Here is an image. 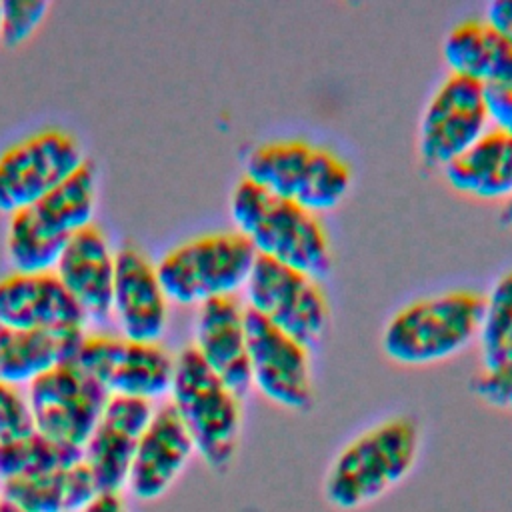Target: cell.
<instances>
[{
  "label": "cell",
  "mask_w": 512,
  "mask_h": 512,
  "mask_svg": "<svg viewBox=\"0 0 512 512\" xmlns=\"http://www.w3.org/2000/svg\"><path fill=\"white\" fill-rule=\"evenodd\" d=\"M50 4L40 0H6L2 2L0 42L8 48L24 44L48 16Z\"/></svg>",
  "instance_id": "cell-26"
},
{
  "label": "cell",
  "mask_w": 512,
  "mask_h": 512,
  "mask_svg": "<svg viewBox=\"0 0 512 512\" xmlns=\"http://www.w3.org/2000/svg\"><path fill=\"white\" fill-rule=\"evenodd\" d=\"M0 512H24V510H20L18 506H14V504H10L8 500L0 498Z\"/></svg>",
  "instance_id": "cell-33"
},
{
  "label": "cell",
  "mask_w": 512,
  "mask_h": 512,
  "mask_svg": "<svg viewBox=\"0 0 512 512\" xmlns=\"http://www.w3.org/2000/svg\"><path fill=\"white\" fill-rule=\"evenodd\" d=\"M476 340L484 370L512 362V270L500 274L484 298Z\"/></svg>",
  "instance_id": "cell-25"
},
{
  "label": "cell",
  "mask_w": 512,
  "mask_h": 512,
  "mask_svg": "<svg viewBox=\"0 0 512 512\" xmlns=\"http://www.w3.org/2000/svg\"><path fill=\"white\" fill-rule=\"evenodd\" d=\"M442 172L446 182L464 196L506 202L512 198V138L488 128Z\"/></svg>",
  "instance_id": "cell-22"
},
{
  "label": "cell",
  "mask_w": 512,
  "mask_h": 512,
  "mask_svg": "<svg viewBox=\"0 0 512 512\" xmlns=\"http://www.w3.org/2000/svg\"><path fill=\"white\" fill-rule=\"evenodd\" d=\"M196 454L194 442L174 408H154L136 446L124 494L140 502L160 500L182 476Z\"/></svg>",
  "instance_id": "cell-15"
},
{
  "label": "cell",
  "mask_w": 512,
  "mask_h": 512,
  "mask_svg": "<svg viewBox=\"0 0 512 512\" xmlns=\"http://www.w3.org/2000/svg\"><path fill=\"white\" fill-rule=\"evenodd\" d=\"M154 404L138 398L110 396L90 438L82 446V460L100 492H122L140 436L150 422Z\"/></svg>",
  "instance_id": "cell-16"
},
{
  "label": "cell",
  "mask_w": 512,
  "mask_h": 512,
  "mask_svg": "<svg viewBox=\"0 0 512 512\" xmlns=\"http://www.w3.org/2000/svg\"><path fill=\"white\" fill-rule=\"evenodd\" d=\"M168 304L156 264L138 246H120L112 284V316L120 336L136 342H160L168 326Z\"/></svg>",
  "instance_id": "cell-14"
},
{
  "label": "cell",
  "mask_w": 512,
  "mask_h": 512,
  "mask_svg": "<svg viewBox=\"0 0 512 512\" xmlns=\"http://www.w3.org/2000/svg\"><path fill=\"white\" fill-rule=\"evenodd\" d=\"M0 22H2V2H0Z\"/></svg>",
  "instance_id": "cell-35"
},
{
  "label": "cell",
  "mask_w": 512,
  "mask_h": 512,
  "mask_svg": "<svg viewBox=\"0 0 512 512\" xmlns=\"http://www.w3.org/2000/svg\"><path fill=\"white\" fill-rule=\"evenodd\" d=\"M486 22H490L512 46V0H494L486 6Z\"/></svg>",
  "instance_id": "cell-30"
},
{
  "label": "cell",
  "mask_w": 512,
  "mask_h": 512,
  "mask_svg": "<svg viewBox=\"0 0 512 512\" xmlns=\"http://www.w3.org/2000/svg\"><path fill=\"white\" fill-rule=\"evenodd\" d=\"M246 308L306 348L328 328L330 308L316 278L280 262L256 256L244 286Z\"/></svg>",
  "instance_id": "cell-8"
},
{
  "label": "cell",
  "mask_w": 512,
  "mask_h": 512,
  "mask_svg": "<svg viewBox=\"0 0 512 512\" xmlns=\"http://www.w3.org/2000/svg\"><path fill=\"white\" fill-rule=\"evenodd\" d=\"M500 222H502L504 226H510V228H512V198H508V200L502 204Z\"/></svg>",
  "instance_id": "cell-32"
},
{
  "label": "cell",
  "mask_w": 512,
  "mask_h": 512,
  "mask_svg": "<svg viewBox=\"0 0 512 512\" xmlns=\"http://www.w3.org/2000/svg\"><path fill=\"white\" fill-rule=\"evenodd\" d=\"M470 390L486 406L512 412V362L482 370L470 380Z\"/></svg>",
  "instance_id": "cell-28"
},
{
  "label": "cell",
  "mask_w": 512,
  "mask_h": 512,
  "mask_svg": "<svg viewBox=\"0 0 512 512\" xmlns=\"http://www.w3.org/2000/svg\"><path fill=\"white\" fill-rule=\"evenodd\" d=\"M8 334H10V332H8V330H6V328H2V326H0V346H2V344H4V342H6V338H8Z\"/></svg>",
  "instance_id": "cell-34"
},
{
  "label": "cell",
  "mask_w": 512,
  "mask_h": 512,
  "mask_svg": "<svg viewBox=\"0 0 512 512\" xmlns=\"http://www.w3.org/2000/svg\"><path fill=\"white\" fill-rule=\"evenodd\" d=\"M192 348L200 360L240 398L252 390L248 366L246 306L236 296L198 306Z\"/></svg>",
  "instance_id": "cell-17"
},
{
  "label": "cell",
  "mask_w": 512,
  "mask_h": 512,
  "mask_svg": "<svg viewBox=\"0 0 512 512\" xmlns=\"http://www.w3.org/2000/svg\"><path fill=\"white\" fill-rule=\"evenodd\" d=\"M84 324V312L54 272H10L0 278V326L8 332Z\"/></svg>",
  "instance_id": "cell-19"
},
{
  "label": "cell",
  "mask_w": 512,
  "mask_h": 512,
  "mask_svg": "<svg viewBox=\"0 0 512 512\" xmlns=\"http://www.w3.org/2000/svg\"><path fill=\"white\" fill-rule=\"evenodd\" d=\"M442 58L450 74L484 88L512 84V46L484 18H468L452 26L442 40Z\"/></svg>",
  "instance_id": "cell-20"
},
{
  "label": "cell",
  "mask_w": 512,
  "mask_h": 512,
  "mask_svg": "<svg viewBox=\"0 0 512 512\" xmlns=\"http://www.w3.org/2000/svg\"><path fill=\"white\" fill-rule=\"evenodd\" d=\"M230 218L256 256L320 280L332 268L330 240L318 216L270 194L244 176L230 194Z\"/></svg>",
  "instance_id": "cell-2"
},
{
  "label": "cell",
  "mask_w": 512,
  "mask_h": 512,
  "mask_svg": "<svg viewBox=\"0 0 512 512\" xmlns=\"http://www.w3.org/2000/svg\"><path fill=\"white\" fill-rule=\"evenodd\" d=\"M254 260L256 252L236 230L210 232L170 248L156 264V272L170 302L200 306L236 296L246 286Z\"/></svg>",
  "instance_id": "cell-7"
},
{
  "label": "cell",
  "mask_w": 512,
  "mask_h": 512,
  "mask_svg": "<svg viewBox=\"0 0 512 512\" xmlns=\"http://www.w3.org/2000/svg\"><path fill=\"white\" fill-rule=\"evenodd\" d=\"M82 458V450L56 442L38 430L0 442V484L38 476Z\"/></svg>",
  "instance_id": "cell-24"
},
{
  "label": "cell",
  "mask_w": 512,
  "mask_h": 512,
  "mask_svg": "<svg viewBox=\"0 0 512 512\" xmlns=\"http://www.w3.org/2000/svg\"><path fill=\"white\" fill-rule=\"evenodd\" d=\"M420 428L410 416L386 418L348 440L322 480L326 504L340 512L366 508L396 488L414 468Z\"/></svg>",
  "instance_id": "cell-1"
},
{
  "label": "cell",
  "mask_w": 512,
  "mask_h": 512,
  "mask_svg": "<svg viewBox=\"0 0 512 512\" xmlns=\"http://www.w3.org/2000/svg\"><path fill=\"white\" fill-rule=\"evenodd\" d=\"M34 430L80 448L90 438L108 392L76 362H64L26 386Z\"/></svg>",
  "instance_id": "cell-11"
},
{
  "label": "cell",
  "mask_w": 512,
  "mask_h": 512,
  "mask_svg": "<svg viewBox=\"0 0 512 512\" xmlns=\"http://www.w3.org/2000/svg\"><path fill=\"white\" fill-rule=\"evenodd\" d=\"M168 398V404L188 430L200 460L212 472H226L240 444L242 398L200 360L192 346L182 348L174 356Z\"/></svg>",
  "instance_id": "cell-5"
},
{
  "label": "cell",
  "mask_w": 512,
  "mask_h": 512,
  "mask_svg": "<svg viewBox=\"0 0 512 512\" xmlns=\"http://www.w3.org/2000/svg\"><path fill=\"white\" fill-rule=\"evenodd\" d=\"M86 162L78 138L62 128L38 130L0 154V214L28 208Z\"/></svg>",
  "instance_id": "cell-10"
},
{
  "label": "cell",
  "mask_w": 512,
  "mask_h": 512,
  "mask_svg": "<svg viewBox=\"0 0 512 512\" xmlns=\"http://www.w3.org/2000/svg\"><path fill=\"white\" fill-rule=\"evenodd\" d=\"M490 128L484 86L448 74L432 92L418 126V154L430 168H444Z\"/></svg>",
  "instance_id": "cell-12"
},
{
  "label": "cell",
  "mask_w": 512,
  "mask_h": 512,
  "mask_svg": "<svg viewBox=\"0 0 512 512\" xmlns=\"http://www.w3.org/2000/svg\"><path fill=\"white\" fill-rule=\"evenodd\" d=\"M114 266L116 250L94 222L68 240L52 272L76 300L86 320L104 322L112 316Z\"/></svg>",
  "instance_id": "cell-18"
},
{
  "label": "cell",
  "mask_w": 512,
  "mask_h": 512,
  "mask_svg": "<svg viewBox=\"0 0 512 512\" xmlns=\"http://www.w3.org/2000/svg\"><path fill=\"white\" fill-rule=\"evenodd\" d=\"M34 430L32 410L20 386L0 380V442L24 436Z\"/></svg>",
  "instance_id": "cell-27"
},
{
  "label": "cell",
  "mask_w": 512,
  "mask_h": 512,
  "mask_svg": "<svg viewBox=\"0 0 512 512\" xmlns=\"http://www.w3.org/2000/svg\"><path fill=\"white\" fill-rule=\"evenodd\" d=\"M244 178L312 214L336 208L352 184L350 166L342 156L298 138L250 148L244 156Z\"/></svg>",
  "instance_id": "cell-6"
},
{
  "label": "cell",
  "mask_w": 512,
  "mask_h": 512,
  "mask_svg": "<svg viewBox=\"0 0 512 512\" xmlns=\"http://www.w3.org/2000/svg\"><path fill=\"white\" fill-rule=\"evenodd\" d=\"M98 180L86 160L46 196L10 216L6 256L14 272H52L68 240L94 224Z\"/></svg>",
  "instance_id": "cell-3"
},
{
  "label": "cell",
  "mask_w": 512,
  "mask_h": 512,
  "mask_svg": "<svg viewBox=\"0 0 512 512\" xmlns=\"http://www.w3.org/2000/svg\"><path fill=\"white\" fill-rule=\"evenodd\" d=\"M108 396L152 402L168 396L174 356L160 342H136L112 334H86L74 358Z\"/></svg>",
  "instance_id": "cell-9"
},
{
  "label": "cell",
  "mask_w": 512,
  "mask_h": 512,
  "mask_svg": "<svg viewBox=\"0 0 512 512\" xmlns=\"http://www.w3.org/2000/svg\"><path fill=\"white\" fill-rule=\"evenodd\" d=\"M84 336V326L10 332L0 346V380L30 386L52 368L74 360Z\"/></svg>",
  "instance_id": "cell-21"
},
{
  "label": "cell",
  "mask_w": 512,
  "mask_h": 512,
  "mask_svg": "<svg viewBox=\"0 0 512 512\" xmlns=\"http://www.w3.org/2000/svg\"><path fill=\"white\" fill-rule=\"evenodd\" d=\"M484 298L448 290L418 298L390 316L380 344L400 366H430L460 354L478 336Z\"/></svg>",
  "instance_id": "cell-4"
},
{
  "label": "cell",
  "mask_w": 512,
  "mask_h": 512,
  "mask_svg": "<svg viewBox=\"0 0 512 512\" xmlns=\"http://www.w3.org/2000/svg\"><path fill=\"white\" fill-rule=\"evenodd\" d=\"M246 336L252 388L278 408L308 410L314 402L308 348L248 308Z\"/></svg>",
  "instance_id": "cell-13"
},
{
  "label": "cell",
  "mask_w": 512,
  "mask_h": 512,
  "mask_svg": "<svg viewBox=\"0 0 512 512\" xmlns=\"http://www.w3.org/2000/svg\"><path fill=\"white\" fill-rule=\"evenodd\" d=\"M490 128L512 138V84L484 88Z\"/></svg>",
  "instance_id": "cell-29"
},
{
  "label": "cell",
  "mask_w": 512,
  "mask_h": 512,
  "mask_svg": "<svg viewBox=\"0 0 512 512\" xmlns=\"http://www.w3.org/2000/svg\"><path fill=\"white\" fill-rule=\"evenodd\" d=\"M98 492V484L82 458L38 476L0 484V498L24 512H82Z\"/></svg>",
  "instance_id": "cell-23"
},
{
  "label": "cell",
  "mask_w": 512,
  "mask_h": 512,
  "mask_svg": "<svg viewBox=\"0 0 512 512\" xmlns=\"http://www.w3.org/2000/svg\"><path fill=\"white\" fill-rule=\"evenodd\" d=\"M82 512H128L122 492H98Z\"/></svg>",
  "instance_id": "cell-31"
}]
</instances>
